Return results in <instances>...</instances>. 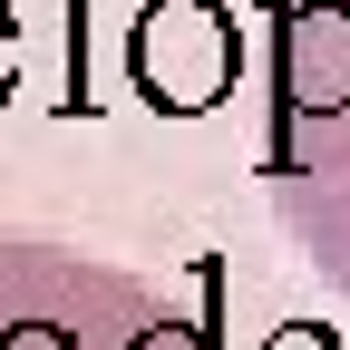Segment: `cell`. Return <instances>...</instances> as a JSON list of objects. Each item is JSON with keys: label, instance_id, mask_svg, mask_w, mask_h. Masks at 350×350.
Here are the masks:
<instances>
[{"label": "cell", "instance_id": "4", "mask_svg": "<svg viewBox=\"0 0 350 350\" xmlns=\"http://www.w3.org/2000/svg\"><path fill=\"white\" fill-rule=\"evenodd\" d=\"M262 350H340V340H331V331H321V321H282V331H273V340H262Z\"/></svg>", "mask_w": 350, "mask_h": 350}, {"label": "cell", "instance_id": "2", "mask_svg": "<svg viewBox=\"0 0 350 350\" xmlns=\"http://www.w3.org/2000/svg\"><path fill=\"white\" fill-rule=\"evenodd\" d=\"M273 146L262 165H282L312 126L350 117V0H273Z\"/></svg>", "mask_w": 350, "mask_h": 350}, {"label": "cell", "instance_id": "3", "mask_svg": "<svg viewBox=\"0 0 350 350\" xmlns=\"http://www.w3.org/2000/svg\"><path fill=\"white\" fill-rule=\"evenodd\" d=\"M68 117H88L98 107V88H88V0H68V98H59Z\"/></svg>", "mask_w": 350, "mask_h": 350}, {"label": "cell", "instance_id": "1", "mask_svg": "<svg viewBox=\"0 0 350 350\" xmlns=\"http://www.w3.org/2000/svg\"><path fill=\"white\" fill-rule=\"evenodd\" d=\"M234 68H243V29H234L224 0H146L126 20V88L165 117L224 107Z\"/></svg>", "mask_w": 350, "mask_h": 350}]
</instances>
